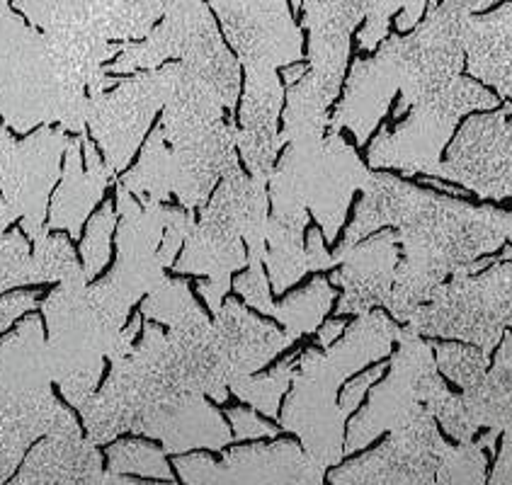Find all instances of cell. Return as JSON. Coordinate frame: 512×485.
Returning <instances> with one entry per match:
<instances>
[{
	"instance_id": "cell-1",
	"label": "cell",
	"mask_w": 512,
	"mask_h": 485,
	"mask_svg": "<svg viewBox=\"0 0 512 485\" xmlns=\"http://www.w3.org/2000/svg\"><path fill=\"white\" fill-rule=\"evenodd\" d=\"M141 330L134 350L112 362L110 379L78 410L85 437L102 447L134 432L161 439L166 454L224 452L233 432L207 398L229 401V386L241 374L219 328L204 316L168 333L153 321Z\"/></svg>"
},
{
	"instance_id": "cell-2",
	"label": "cell",
	"mask_w": 512,
	"mask_h": 485,
	"mask_svg": "<svg viewBox=\"0 0 512 485\" xmlns=\"http://www.w3.org/2000/svg\"><path fill=\"white\" fill-rule=\"evenodd\" d=\"M362 192L343 248H352L381 228H394L401 258L386 313L398 325H406L415 308L454 272L488 258L510 241V211L476 207L381 170H374Z\"/></svg>"
},
{
	"instance_id": "cell-3",
	"label": "cell",
	"mask_w": 512,
	"mask_h": 485,
	"mask_svg": "<svg viewBox=\"0 0 512 485\" xmlns=\"http://www.w3.org/2000/svg\"><path fill=\"white\" fill-rule=\"evenodd\" d=\"M500 0H445L430 8L423 25L411 34L386 37L369 59H355L343 100L335 107L328 129L352 131L357 146H367L401 93L394 117L401 119L420 97L445 88L464 71V30L469 15L483 13Z\"/></svg>"
},
{
	"instance_id": "cell-4",
	"label": "cell",
	"mask_w": 512,
	"mask_h": 485,
	"mask_svg": "<svg viewBox=\"0 0 512 485\" xmlns=\"http://www.w3.org/2000/svg\"><path fill=\"white\" fill-rule=\"evenodd\" d=\"M398 325L386 311H369L345 328L326 350H304L292 374V391L280 413L282 430L301 439V449L321 469L343 461L345 422L350 415L338 405L340 386L369 364L391 355Z\"/></svg>"
},
{
	"instance_id": "cell-5",
	"label": "cell",
	"mask_w": 512,
	"mask_h": 485,
	"mask_svg": "<svg viewBox=\"0 0 512 485\" xmlns=\"http://www.w3.org/2000/svg\"><path fill=\"white\" fill-rule=\"evenodd\" d=\"M90 85L37 27L0 0V119L15 134L59 124L83 134Z\"/></svg>"
},
{
	"instance_id": "cell-6",
	"label": "cell",
	"mask_w": 512,
	"mask_h": 485,
	"mask_svg": "<svg viewBox=\"0 0 512 485\" xmlns=\"http://www.w3.org/2000/svg\"><path fill=\"white\" fill-rule=\"evenodd\" d=\"M267 221V182L250 178L243 168L226 175L202 207L173 270L178 275L204 277L197 284V294L212 316L231 291L233 272L265 260Z\"/></svg>"
},
{
	"instance_id": "cell-7",
	"label": "cell",
	"mask_w": 512,
	"mask_h": 485,
	"mask_svg": "<svg viewBox=\"0 0 512 485\" xmlns=\"http://www.w3.org/2000/svg\"><path fill=\"white\" fill-rule=\"evenodd\" d=\"M175 170L173 197L185 211L209 202L226 175L241 168L236 151V117L209 81L178 61V78L158 124Z\"/></svg>"
},
{
	"instance_id": "cell-8",
	"label": "cell",
	"mask_w": 512,
	"mask_h": 485,
	"mask_svg": "<svg viewBox=\"0 0 512 485\" xmlns=\"http://www.w3.org/2000/svg\"><path fill=\"white\" fill-rule=\"evenodd\" d=\"M39 308L47 325L51 381L68 405L81 410L98 391L105 359L117 362L134 350L144 316L134 313L124 328L112 323L95 301L83 267L61 279Z\"/></svg>"
},
{
	"instance_id": "cell-9",
	"label": "cell",
	"mask_w": 512,
	"mask_h": 485,
	"mask_svg": "<svg viewBox=\"0 0 512 485\" xmlns=\"http://www.w3.org/2000/svg\"><path fill=\"white\" fill-rule=\"evenodd\" d=\"M117 262L102 282H90L98 306L124 328L132 308L166 282L180 248L195 228V211L163 202H139L117 185Z\"/></svg>"
},
{
	"instance_id": "cell-10",
	"label": "cell",
	"mask_w": 512,
	"mask_h": 485,
	"mask_svg": "<svg viewBox=\"0 0 512 485\" xmlns=\"http://www.w3.org/2000/svg\"><path fill=\"white\" fill-rule=\"evenodd\" d=\"M13 8L83 73L90 97L115 88L119 78L105 66L124 42H139L161 15L139 0H15Z\"/></svg>"
},
{
	"instance_id": "cell-11",
	"label": "cell",
	"mask_w": 512,
	"mask_h": 485,
	"mask_svg": "<svg viewBox=\"0 0 512 485\" xmlns=\"http://www.w3.org/2000/svg\"><path fill=\"white\" fill-rule=\"evenodd\" d=\"M284 146L287 151L267 180L270 207L306 209L316 219L323 241L335 243L352 197L369 185L374 170L335 131L297 136Z\"/></svg>"
},
{
	"instance_id": "cell-12",
	"label": "cell",
	"mask_w": 512,
	"mask_h": 485,
	"mask_svg": "<svg viewBox=\"0 0 512 485\" xmlns=\"http://www.w3.org/2000/svg\"><path fill=\"white\" fill-rule=\"evenodd\" d=\"M51 384L44 323L30 316L0 340V485L15 476L34 442L71 415Z\"/></svg>"
},
{
	"instance_id": "cell-13",
	"label": "cell",
	"mask_w": 512,
	"mask_h": 485,
	"mask_svg": "<svg viewBox=\"0 0 512 485\" xmlns=\"http://www.w3.org/2000/svg\"><path fill=\"white\" fill-rule=\"evenodd\" d=\"M166 61H180L199 73L224 97L233 112L241 97V66L226 47L212 10L204 0H170L161 22L139 42H124L107 73L151 71Z\"/></svg>"
},
{
	"instance_id": "cell-14",
	"label": "cell",
	"mask_w": 512,
	"mask_h": 485,
	"mask_svg": "<svg viewBox=\"0 0 512 485\" xmlns=\"http://www.w3.org/2000/svg\"><path fill=\"white\" fill-rule=\"evenodd\" d=\"M512 304L510 258L471 262L445 279L406 325L420 338H440L476 345L493 357L508 333Z\"/></svg>"
},
{
	"instance_id": "cell-15",
	"label": "cell",
	"mask_w": 512,
	"mask_h": 485,
	"mask_svg": "<svg viewBox=\"0 0 512 485\" xmlns=\"http://www.w3.org/2000/svg\"><path fill=\"white\" fill-rule=\"evenodd\" d=\"M500 107V97L474 78L459 76L445 88L420 97L406 122L381 129L369 144L367 165L374 170L394 168L406 178L425 175L442 180V151L466 114Z\"/></svg>"
},
{
	"instance_id": "cell-16",
	"label": "cell",
	"mask_w": 512,
	"mask_h": 485,
	"mask_svg": "<svg viewBox=\"0 0 512 485\" xmlns=\"http://www.w3.org/2000/svg\"><path fill=\"white\" fill-rule=\"evenodd\" d=\"M398 350L391 357L386 379L372 388L367 408L347 427L343 454H355L369 447L384 432L406 427L420 415H432L445 405L452 391L437 372L432 342H425L408 325H401L396 335Z\"/></svg>"
},
{
	"instance_id": "cell-17",
	"label": "cell",
	"mask_w": 512,
	"mask_h": 485,
	"mask_svg": "<svg viewBox=\"0 0 512 485\" xmlns=\"http://www.w3.org/2000/svg\"><path fill=\"white\" fill-rule=\"evenodd\" d=\"M219 17L221 37L246 71L248 93L284 90L280 68L304 61V34L287 0H207Z\"/></svg>"
},
{
	"instance_id": "cell-18",
	"label": "cell",
	"mask_w": 512,
	"mask_h": 485,
	"mask_svg": "<svg viewBox=\"0 0 512 485\" xmlns=\"http://www.w3.org/2000/svg\"><path fill=\"white\" fill-rule=\"evenodd\" d=\"M178 78V61H170L151 71L134 73L119 81L115 90L90 97L85 129L98 146L102 161L119 175L129 168L134 153L149 136L156 114L166 105L170 90Z\"/></svg>"
},
{
	"instance_id": "cell-19",
	"label": "cell",
	"mask_w": 512,
	"mask_h": 485,
	"mask_svg": "<svg viewBox=\"0 0 512 485\" xmlns=\"http://www.w3.org/2000/svg\"><path fill=\"white\" fill-rule=\"evenodd\" d=\"M68 141L71 136L61 127H39L25 141H15L0 119V194L32 243L49 233V199L61 178Z\"/></svg>"
},
{
	"instance_id": "cell-20",
	"label": "cell",
	"mask_w": 512,
	"mask_h": 485,
	"mask_svg": "<svg viewBox=\"0 0 512 485\" xmlns=\"http://www.w3.org/2000/svg\"><path fill=\"white\" fill-rule=\"evenodd\" d=\"M175 469L187 485H323L326 481V469L289 439L236 447L221 461L207 454H178Z\"/></svg>"
},
{
	"instance_id": "cell-21",
	"label": "cell",
	"mask_w": 512,
	"mask_h": 485,
	"mask_svg": "<svg viewBox=\"0 0 512 485\" xmlns=\"http://www.w3.org/2000/svg\"><path fill=\"white\" fill-rule=\"evenodd\" d=\"M442 182L491 202L512 197L510 105L466 119L442 161Z\"/></svg>"
},
{
	"instance_id": "cell-22",
	"label": "cell",
	"mask_w": 512,
	"mask_h": 485,
	"mask_svg": "<svg viewBox=\"0 0 512 485\" xmlns=\"http://www.w3.org/2000/svg\"><path fill=\"white\" fill-rule=\"evenodd\" d=\"M381 447L331 473V485H435L437 461L447 449L432 415L389 432Z\"/></svg>"
},
{
	"instance_id": "cell-23",
	"label": "cell",
	"mask_w": 512,
	"mask_h": 485,
	"mask_svg": "<svg viewBox=\"0 0 512 485\" xmlns=\"http://www.w3.org/2000/svg\"><path fill=\"white\" fill-rule=\"evenodd\" d=\"M301 13V25L309 30L304 81L333 107L347 76L350 37L367 17L369 0H301Z\"/></svg>"
},
{
	"instance_id": "cell-24",
	"label": "cell",
	"mask_w": 512,
	"mask_h": 485,
	"mask_svg": "<svg viewBox=\"0 0 512 485\" xmlns=\"http://www.w3.org/2000/svg\"><path fill=\"white\" fill-rule=\"evenodd\" d=\"M398 258H401V250H398L394 228L372 233L352 248L338 245V250L333 253L338 270L328 279L343 289L340 301L333 304L335 313L338 316H362L377 306H386L391 289H394Z\"/></svg>"
},
{
	"instance_id": "cell-25",
	"label": "cell",
	"mask_w": 512,
	"mask_h": 485,
	"mask_svg": "<svg viewBox=\"0 0 512 485\" xmlns=\"http://www.w3.org/2000/svg\"><path fill=\"white\" fill-rule=\"evenodd\" d=\"M112 180H117V175L102 161L88 131L71 136L59 187L49 199L47 231H68L73 241H81L85 221L93 216Z\"/></svg>"
},
{
	"instance_id": "cell-26",
	"label": "cell",
	"mask_w": 512,
	"mask_h": 485,
	"mask_svg": "<svg viewBox=\"0 0 512 485\" xmlns=\"http://www.w3.org/2000/svg\"><path fill=\"white\" fill-rule=\"evenodd\" d=\"M496 359L481 376L479 384L464 388L462 396H449L435 413V422L457 442H471L481 427L498 432H510V396H512V338L505 333L500 340Z\"/></svg>"
},
{
	"instance_id": "cell-27",
	"label": "cell",
	"mask_w": 512,
	"mask_h": 485,
	"mask_svg": "<svg viewBox=\"0 0 512 485\" xmlns=\"http://www.w3.org/2000/svg\"><path fill=\"white\" fill-rule=\"evenodd\" d=\"M102 473L100 449L71 413L42 442L32 444L20 473L5 485H100Z\"/></svg>"
},
{
	"instance_id": "cell-28",
	"label": "cell",
	"mask_w": 512,
	"mask_h": 485,
	"mask_svg": "<svg viewBox=\"0 0 512 485\" xmlns=\"http://www.w3.org/2000/svg\"><path fill=\"white\" fill-rule=\"evenodd\" d=\"M263 265L272 291L284 294L309 272L333 270L335 260L326 250L321 231L309 228V211L284 207L270 211Z\"/></svg>"
},
{
	"instance_id": "cell-29",
	"label": "cell",
	"mask_w": 512,
	"mask_h": 485,
	"mask_svg": "<svg viewBox=\"0 0 512 485\" xmlns=\"http://www.w3.org/2000/svg\"><path fill=\"white\" fill-rule=\"evenodd\" d=\"M81 270L71 238L59 231L30 241L22 231L0 233V294L22 284H59Z\"/></svg>"
},
{
	"instance_id": "cell-30",
	"label": "cell",
	"mask_w": 512,
	"mask_h": 485,
	"mask_svg": "<svg viewBox=\"0 0 512 485\" xmlns=\"http://www.w3.org/2000/svg\"><path fill=\"white\" fill-rule=\"evenodd\" d=\"M464 66L474 81L491 85L500 100L512 95V5L505 0L486 15H469L464 30Z\"/></svg>"
},
{
	"instance_id": "cell-31",
	"label": "cell",
	"mask_w": 512,
	"mask_h": 485,
	"mask_svg": "<svg viewBox=\"0 0 512 485\" xmlns=\"http://www.w3.org/2000/svg\"><path fill=\"white\" fill-rule=\"evenodd\" d=\"M214 325L219 328L221 338L226 342V350H229L241 376L258 374L272 359L297 342L284 330L253 316L233 296L221 301V308L214 313Z\"/></svg>"
},
{
	"instance_id": "cell-32",
	"label": "cell",
	"mask_w": 512,
	"mask_h": 485,
	"mask_svg": "<svg viewBox=\"0 0 512 485\" xmlns=\"http://www.w3.org/2000/svg\"><path fill=\"white\" fill-rule=\"evenodd\" d=\"M338 299L335 287L328 279L316 277L309 287L294 291L287 299L272 308V316L277 323H282V330L292 335L294 340H301L304 335H314L316 328L326 321L331 308Z\"/></svg>"
},
{
	"instance_id": "cell-33",
	"label": "cell",
	"mask_w": 512,
	"mask_h": 485,
	"mask_svg": "<svg viewBox=\"0 0 512 485\" xmlns=\"http://www.w3.org/2000/svg\"><path fill=\"white\" fill-rule=\"evenodd\" d=\"M297 359L299 355H289L267 374L241 376V379H236L229 386V393H233L238 401L248 403L250 408L260 410L267 418L277 420L280 418L282 396L292 386V374L294 367H297Z\"/></svg>"
},
{
	"instance_id": "cell-34",
	"label": "cell",
	"mask_w": 512,
	"mask_h": 485,
	"mask_svg": "<svg viewBox=\"0 0 512 485\" xmlns=\"http://www.w3.org/2000/svg\"><path fill=\"white\" fill-rule=\"evenodd\" d=\"M141 316L149 321L166 325V328H182L195 321H202L207 313L197 304L190 284L185 279L168 277L156 291L141 299Z\"/></svg>"
},
{
	"instance_id": "cell-35",
	"label": "cell",
	"mask_w": 512,
	"mask_h": 485,
	"mask_svg": "<svg viewBox=\"0 0 512 485\" xmlns=\"http://www.w3.org/2000/svg\"><path fill=\"white\" fill-rule=\"evenodd\" d=\"M107 473L117 476H141L156 481H173V469L166 452L141 439H119L107 447Z\"/></svg>"
},
{
	"instance_id": "cell-36",
	"label": "cell",
	"mask_w": 512,
	"mask_h": 485,
	"mask_svg": "<svg viewBox=\"0 0 512 485\" xmlns=\"http://www.w3.org/2000/svg\"><path fill=\"white\" fill-rule=\"evenodd\" d=\"M428 0H369V13L364 17V27L357 34L362 51H377V47L389 37V22L398 13V32H411L420 25Z\"/></svg>"
},
{
	"instance_id": "cell-37",
	"label": "cell",
	"mask_w": 512,
	"mask_h": 485,
	"mask_svg": "<svg viewBox=\"0 0 512 485\" xmlns=\"http://www.w3.org/2000/svg\"><path fill=\"white\" fill-rule=\"evenodd\" d=\"M432 355H435L437 372L442 379H449L459 388H471L479 384L481 376L491 367V359L481 347L466 345V342H435L432 345Z\"/></svg>"
},
{
	"instance_id": "cell-38",
	"label": "cell",
	"mask_w": 512,
	"mask_h": 485,
	"mask_svg": "<svg viewBox=\"0 0 512 485\" xmlns=\"http://www.w3.org/2000/svg\"><path fill=\"white\" fill-rule=\"evenodd\" d=\"M488 454L479 439L459 442L457 447L447 444L437 461L435 485H486Z\"/></svg>"
},
{
	"instance_id": "cell-39",
	"label": "cell",
	"mask_w": 512,
	"mask_h": 485,
	"mask_svg": "<svg viewBox=\"0 0 512 485\" xmlns=\"http://www.w3.org/2000/svg\"><path fill=\"white\" fill-rule=\"evenodd\" d=\"M117 228V209L115 204H102L100 211H95L85 221V233L81 236V267L88 282H93L107 267L112 255V236Z\"/></svg>"
},
{
	"instance_id": "cell-40",
	"label": "cell",
	"mask_w": 512,
	"mask_h": 485,
	"mask_svg": "<svg viewBox=\"0 0 512 485\" xmlns=\"http://www.w3.org/2000/svg\"><path fill=\"white\" fill-rule=\"evenodd\" d=\"M231 287L236 289V294L241 296L250 308L265 313V316H272L275 301H272L270 279L265 275L263 262H253V265H248V270L243 272L236 282H231Z\"/></svg>"
},
{
	"instance_id": "cell-41",
	"label": "cell",
	"mask_w": 512,
	"mask_h": 485,
	"mask_svg": "<svg viewBox=\"0 0 512 485\" xmlns=\"http://www.w3.org/2000/svg\"><path fill=\"white\" fill-rule=\"evenodd\" d=\"M226 418L231 422L233 439H236V442H248V439H263V437L275 439L280 435V427H272L270 422L260 420L258 415H255V410L229 408L226 410Z\"/></svg>"
},
{
	"instance_id": "cell-42",
	"label": "cell",
	"mask_w": 512,
	"mask_h": 485,
	"mask_svg": "<svg viewBox=\"0 0 512 485\" xmlns=\"http://www.w3.org/2000/svg\"><path fill=\"white\" fill-rule=\"evenodd\" d=\"M39 304H42V294H39V291H15V294L0 296V335H3L17 318L34 311Z\"/></svg>"
},
{
	"instance_id": "cell-43",
	"label": "cell",
	"mask_w": 512,
	"mask_h": 485,
	"mask_svg": "<svg viewBox=\"0 0 512 485\" xmlns=\"http://www.w3.org/2000/svg\"><path fill=\"white\" fill-rule=\"evenodd\" d=\"M384 374H386V364H377V367H372V369H369V372H364V374L357 376L355 381H350V384L343 388V393H340V396H338L340 408H343L347 415L355 413V410L360 408L362 398L367 396L369 388L377 384V381Z\"/></svg>"
},
{
	"instance_id": "cell-44",
	"label": "cell",
	"mask_w": 512,
	"mask_h": 485,
	"mask_svg": "<svg viewBox=\"0 0 512 485\" xmlns=\"http://www.w3.org/2000/svg\"><path fill=\"white\" fill-rule=\"evenodd\" d=\"M503 449H500L496 469H493L491 481L486 485H512V442H510V432H503Z\"/></svg>"
},
{
	"instance_id": "cell-45",
	"label": "cell",
	"mask_w": 512,
	"mask_h": 485,
	"mask_svg": "<svg viewBox=\"0 0 512 485\" xmlns=\"http://www.w3.org/2000/svg\"><path fill=\"white\" fill-rule=\"evenodd\" d=\"M345 328H347V323H345L343 316L331 318V321H323V323L316 328V340H318V345H321L323 350H326V347H331L333 342L338 340L340 335L345 333Z\"/></svg>"
},
{
	"instance_id": "cell-46",
	"label": "cell",
	"mask_w": 512,
	"mask_h": 485,
	"mask_svg": "<svg viewBox=\"0 0 512 485\" xmlns=\"http://www.w3.org/2000/svg\"><path fill=\"white\" fill-rule=\"evenodd\" d=\"M306 71H309V66H306L304 61H301V64L287 66V68H284V71H282V76H280V78H282V85H287V88H289V85L299 83L301 78H304Z\"/></svg>"
},
{
	"instance_id": "cell-47",
	"label": "cell",
	"mask_w": 512,
	"mask_h": 485,
	"mask_svg": "<svg viewBox=\"0 0 512 485\" xmlns=\"http://www.w3.org/2000/svg\"><path fill=\"white\" fill-rule=\"evenodd\" d=\"M17 219H20V216L15 214L13 207H8V202H5L3 194H0V231H5L8 226H13Z\"/></svg>"
},
{
	"instance_id": "cell-48",
	"label": "cell",
	"mask_w": 512,
	"mask_h": 485,
	"mask_svg": "<svg viewBox=\"0 0 512 485\" xmlns=\"http://www.w3.org/2000/svg\"><path fill=\"white\" fill-rule=\"evenodd\" d=\"M100 485H146V483H136V481H129V478L124 476H117V473H102V483Z\"/></svg>"
},
{
	"instance_id": "cell-49",
	"label": "cell",
	"mask_w": 512,
	"mask_h": 485,
	"mask_svg": "<svg viewBox=\"0 0 512 485\" xmlns=\"http://www.w3.org/2000/svg\"><path fill=\"white\" fill-rule=\"evenodd\" d=\"M139 3H144L146 8L153 10V13L163 15V10H166V5L170 3V0H139Z\"/></svg>"
},
{
	"instance_id": "cell-50",
	"label": "cell",
	"mask_w": 512,
	"mask_h": 485,
	"mask_svg": "<svg viewBox=\"0 0 512 485\" xmlns=\"http://www.w3.org/2000/svg\"><path fill=\"white\" fill-rule=\"evenodd\" d=\"M289 3H292L294 10H301V0H289Z\"/></svg>"
},
{
	"instance_id": "cell-51",
	"label": "cell",
	"mask_w": 512,
	"mask_h": 485,
	"mask_svg": "<svg viewBox=\"0 0 512 485\" xmlns=\"http://www.w3.org/2000/svg\"><path fill=\"white\" fill-rule=\"evenodd\" d=\"M437 3H442V0H430V8H435Z\"/></svg>"
}]
</instances>
